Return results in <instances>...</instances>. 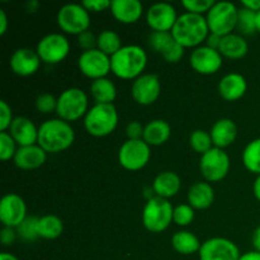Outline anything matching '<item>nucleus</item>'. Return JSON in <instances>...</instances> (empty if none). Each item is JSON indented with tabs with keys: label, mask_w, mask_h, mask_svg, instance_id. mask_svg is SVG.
<instances>
[{
	"label": "nucleus",
	"mask_w": 260,
	"mask_h": 260,
	"mask_svg": "<svg viewBox=\"0 0 260 260\" xmlns=\"http://www.w3.org/2000/svg\"><path fill=\"white\" fill-rule=\"evenodd\" d=\"M75 140V132L69 122L60 118L48 119L38 128V141L46 152H61L68 150Z\"/></svg>",
	"instance_id": "nucleus-1"
},
{
	"label": "nucleus",
	"mask_w": 260,
	"mask_h": 260,
	"mask_svg": "<svg viewBox=\"0 0 260 260\" xmlns=\"http://www.w3.org/2000/svg\"><path fill=\"white\" fill-rule=\"evenodd\" d=\"M173 38L183 47L197 48L210 35L207 19L203 15L183 13L179 15L172 29Z\"/></svg>",
	"instance_id": "nucleus-2"
},
{
	"label": "nucleus",
	"mask_w": 260,
	"mask_h": 260,
	"mask_svg": "<svg viewBox=\"0 0 260 260\" xmlns=\"http://www.w3.org/2000/svg\"><path fill=\"white\" fill-rule=\"evenodd\" d=\"M112 73L117 78L132 80L142 75L147 65V55L142 47L137 45L123 46L111 57Z\"/></svg>",
	"instance_id": "nucleus-3"
},
{
	"label": "nucleus",
	"mask_w": 260,
	"mask_h": 260,
	"mask_svg": "<svg viewBox=\"0 0 260 260\" xmlns=\"http://www.w3.org/2000/svg\"><path fill=\"white\" fill-rule=\"evenodd\" d=\"M118 112L113 104H94L84 117L86 132L94 137H106L116 129Z\"/></svg>",
	"instance_id": "nucleus-4"
},
{
	"label": "nucleus",
	"mask_w": 260,
	"mask_h": 260,
	"mask_svg": "<svg viewBox=\"0 0 260 260\" xmlns=\"http://www.w3.org/2000/svg\"><path fill=\"white\" fill-rule=\"evenodd\" d=\"M173 212L174 208L169 201L155 196L145 205L142 211V223L150 233H162L172 223Z\"/></svg>",
	"instance_id": "nucleus-5"
},
{
	"label": "nucleus",
	"mask_w": 260,
	"mask_h": 260,
	"mask_svg": "<svg viewBox=\"0 0 260 260\" xmlns=\"http://www.w3.org/2000/svg\"><path fill=\"white\" fill-rule=\"evenodd\" d=\"M88 111V95L81 89L69 88L57 98L56 113L62 121H78L81 117H85Z\"/></svg>",
	"instance_id": "nucleus-6"
},
{
	"label": "nucleus",
	"mask_w": 260,
	"mask_h": 260,
	"mask_svg": "<svg viewBox=\"0 0 260 260\" xmlns=\"http://www.w3.org/2000/svg\"><path fill=\"white\" fill-rule=\"evenodd\" d=\"M239 9L231 2H218L207 13V24L211 33L228 36L233 33L238 25Z\"/></svg>",
	"instance_id": "nucleus-7"
},
{
	"label": "nucleus",
	"mask_w": 260,
	"mask_h": 260,
	"mask_svg": "<svg viewBox=\"0 0 260 260\" xmlns=\"http://www.w3.org/2000/svg\"><path fill=\"white\" fill-rule=\"evenodd\" d=\"M58 27L68 35L79 36L89 30L90 27V14L81 4H66L58 10Z\"/></svg>",
	"instance_id": "nucleus-8"
},
{
	"label": "nucleus",
	"mask_w": 260,
	"mask_h": 260,
	"mask_svg": "<svg viewBox=\"0 0 260 260\" xmlns=\"http://www.w3.org/2000/svg\"><path fill=\"white\" fill-rule=\"evenodd\" d=\"M151 156L150 146L144 140H127L118 151V161L129 172H137L145 168Z\"/></svg>",
	"instance_id": "nucleus-9"
},
{
	"label": "nucleus",
	"mask_w": 260,
	"mask_h": 260,
	"mask_svg": "<svg viewBox=\"0 0 260 260\" xmlns=\"http://www.w3.org/2000/svg\"><path fill=\"white\" fill-rule=\"evenodd\" d=\"M36 51H37L41 61L50 63V65H55L68 57L69 52H70V42L61 33H50L41 38Z\"/></svg>",
	"instance_id": "nucleus-10"
},
{
	"label": "nucleus",
	"mask_w": 260,
	"mask_h": 260,
	"mask_svg": "<svg viewBox=\"0 0 260 260\" xmlns=\"http://www.w3.org/2000/svg\"><path fill=\"white\" fill-rule=\"evenodd\" d=\"M200 169L207 182H220L229 174L230 157L222 149L212 147L201 157Z\"/></svg>",
	"instance_id": "nucleus-11"
},
{
	"label": "nucleus",
	"mask_w": 260,
	"mask_h": 260,
	"mask_svg": "<svg viewBox=\"0 0 260 260\" xmlns=\"http://www.w3.org/2000/svg\"><path fill=\"white\" fill-rule=\"evenodd\" d=\"M79 70L93 80L106 78L112 71L111 57L98 48L84 51L78 60Z\"/></svg>",
	"instance_id": "nucleus-12"
},
{
	"label": "nucleus",
	"mask_w": 260,
	"mask_h": 260,
	"mask_svg": "<svg viewBox=\"0 0 260 260\" xmlns=\"http://www.w3.org/2000/svg\"><path fill=\"white\" fill-rule=\"evenodd\" d=\"M200 260H239L240 251L234 241L225 238H212L201 246Z\"/></svg>",
	"instance_id": "nucleus-13"
},
{
	"label": "nucleus",
	"mask_w": 260,
	"mask_h": 260,
	"mask_svg": "<svg viewBox=\"0 0 260 260\" xmlns=\"http://www.w3.org/2000/svg\"><path fill=\"white\" fill-rule=\"evenodd\" d=\"M27 217L24 200L15 193H8L0 202V221L5 228L17 229Z\"/></svg>",
	"instance_id": "nucleus-14"
},
{
	"label": "nucleus",
	"mask_w": 260,
	"mask_h": 260,
	"mask_svg": "<svg viewBox=\"0 0 260 260\" xmlns=\"http://www.w3.org/2000/svg\"><path fill=\"white\" fill-rule=\"evenodd\" d=\"M222 55L220 51L206 46H200L194 48L190 53L189 63L193 70L202 75H211L215 74L222 68Z\"/></svg>",
	"instance_id": "nucleus-15"
},
{
	"label": "nucleus",
	"mask_w": 260,
	"mask_h": 260,
	"mask_svg": "<svg viewBox=\"0 0 260 260\" xmlns=\"http://www.w3.org/2000/svg\"><path fill=\"white\" fill-rule=\"evenodd\" d=\"M161 93V84L155 74H142L134 81L131 88L132 98L141 106L155 103Z\"/></svg>",
	"instance_id": "nucleus-16"
},
{
	"label": "nucleus",
	"mask_w": 260,
	"mask_h": 260,
	"mask_svg": "<svg viewBox=\"0 0 260 260\" xmlns=\"http://www.w3.org/2000/svg\"><path fill=\"white\" fill-rule=\"evenodd\" d=\"M177 19V10L169 3L152 4L146 12V22L154 32H172Z\"/></svg>",
	"instance_id": "nucleus-17"
},
{
	"label": "nucleus",
	"mask_w": 260,
	"mask_h": 260,
	"mask_svg": "<svg viewBox=\"0 0 260 260\" xmlns=\"http://www.w3.org/2000/svg\"><path fill=\"white\" fill-rule=\"evenodd\" d=\"M41 66V58L37 51L32 48H18L10 57V69L19 76H30L38 71Z\"/></svg>",
	"instance_id": "nucleus-18"
},
{
	"label": "nucleus",
	"mask_w": 260,
	"mask_h": 260,
	"mask_svg": "<svg viewBox=\"0 0 260 260\" xmlns=\"http://www.w3.org/2000/svg\"><path fill=\"white\" fill-rule=\"evenodd\" d=\"M9 134L19 147L36 145L38 141V128L27 117H17L13 119Z\"/></svg>",
	"instance_id": "nucleus-19"
},
{
	"label": "nucleus",
	"mask_w": 260,
	"mask_h": 260,
	"mask_svg": "<svg viewBox=\"0 0 260 260\" xmlns=\"http://www.w3.org/2000/svg\"><path fill=\"white\" fill-rule=\"evenodd\" d=\"M47 159V152L40 145L23 146L17 150L14 155L15 167L23 170H33L42 167Z\"/></svg>",
	"instance_id": "nucleus-20"
},
{
	"label": "nucleus",
	"mask_w": 260,
	"mask_h": 260,
	"mask_svg": "<svg viewBox=\"0 0 260 260\" xmlns=\"http://www.w3.org/2000/svg\"><path fill=\"white\" fill-rule=\"evenodd\" d=\"M248 84L241 74L231 73L223 76L218 83V93L225 101L235 102L243 98L246 93Z\"/></svg>",
	"instance_id": "nucleus-21"
},
{
	"label": "nucleus",
	"mask_w": 260,
	"mask_h": 260,
	"mask_svg": "<svg viewBox=\"0 0 260 260\" xmlns=\"http://www.w3.org/2000/svg\"><path fill=\"white\" fill-rule=\"evenodd\" d=\"M111 12L118 22L132 24L141 18L144 7L140 0H113Z\"/></svg>",
	"instance_id": "nucleus-22"
},
{
	"label": "nucleus",
	"mask_w": 260,
	"mask_h": 260,
	"mask_svg": "<svg viewBox=\"0 0 260 260\" xmlns=\"http://www.w3.org/2000/svg\"><path fill=\"white\" fill-rule=\"evenodd\" d=\"M211 139H212L213 147L217 149H225L234 144L238 136V127L235 122L230 118L218 119L212 126L210 131Z\"/></svg>",
	"instance_id": "nucleus-23"
},
{
	"label": "nucleus",
	"mask_w": 260,
	"mask_h": 260,
	"mask_svg": "<svg viewBox=\"0 0 260 260\" xmlns=\"http://www.w3.org/2000/svg\"><path fill=\"white\" fill-rule=\"evenodd\" d=\"M180 185H182V182L177 173L162 172L155 178L154 183H152V189L157 197L169 200L178 194V192L180 190Z\"/></svg>",
	"instance_id": "nucleus-24"
},
{
	"label": "nucleus",
	"mask_w": 260,
	"mask_h": 260,
	"mask_svg": "<svg viewBox=\"0 0 260 260\" xmlns=\"http://www.w3.org/2000/svg\"><path fill=\"white\" fill-rule=\"evenodd\" d=\"M215 200V190L210 183L197 182L188 190V205L194 210H206L211 207Z\"/></svg>",
	"instance_id": "nucleus-25"
},
{
	"label": "nucleus",
	"mask_w": 260,
	"mask_h": 260,
	"mask_svg": "<svg viewBox=\"0 0 260 260\" xmlns=\"http://www.w3.org/2000/svg\"><path fill=\"white\" fill-rule=\"evenodd\" d=\"M218 51H220L223 57L231 58V60H239V58H243L248 53L249 46L248 42L244 40L243 36L231 33V35L223 36L221 38Z\"/></svg>",
	"instance_id": "nucleus-26"
},
{
	"label": "nucleus",
	"mask_w": 260,
	"mask_h": 260,
	"mask_svg": "<svg viewBox=\"0 0 260 260\" xmlns=\"http://www.w3.org/2000/svg\"><path fill=\"white\" fill-rule=\"evenodd\" d=\"M172 127L164 119H154L145 126L144 141L149 146H160L170 139Z\"/></svg>",
	"instance_id": "nucleus-27"
},
{
	"label": "nucleus",
	"mask_w": 260,
	"mask_h": 260,
	"mask_svg": "<svg viewBox=\"0 0 260 260\" xmlns=\"http://www.w3.org/2000/svg\"><path fill=\"white\" fill-rule=\"evenodd\" d=\"M172 245L177 253L183 255H190L200 251L202 244L200 243L197 236L187 230L178 231L172 238Z\"/></svg>",
	"instance_id": "nucleus-28"
},
{
	"label": "nucleus",
	"mask_w": 260,
	"mask_h": 260,
	"mask_svg": "<svg viewBox=\"0 0 260 260\" xmlns=\"http://www.w3.org/2000/svg\"><path fill=\"white\" fill-rule=\"evenodd\" d=\"M91 96L96 104H113L117 96V89L113 81L109 80L107 78L98 79V80H93L90 85Z\"/></svg>",
	"instance_id": "nucleus-29"
},
{
	"label": "nucleus",
	"mask_w": 260,
	"mask_h": 260,
	"mask_svg": "<svg viewBox=\"0 0 260 260\" xmlns=\"http://www.w3.org/2000/svg\"><path fill=\"white\" fill-rule=\"evenodd\" d=\"M63 231V223L56 215H46L38 221V235L46 240H55L60 238Z\"/></svg>",
	"instance_id": "nucleus-30"
},
{
	"label": "nucleus",
	"mask_w": 260,
	"mask_h": 260,
	"mask_svg": "<svg viewBox=\"0 0 260 260\" xmlns=\"http://www.w3.org/2000/svg\"><path fill=\"white\" fill-rule=\"evenodd\" d=\"M122 47H123L122 40L116 32L111 29H106L99 33L96 48L101 50L103 53H106V55H108L109 57H112L114 53L118 52Z\"/></svg>",
	"instance_id": "nucleus-31"
},
{
	"label": "nucleus",
	"mask_w": 260,
	"mask_h": 260,
	"mask_svg": "<svg viewBox=\"0 0 260 260\" xmlns=\"http://www.w3.org/2000/svg\"><path fill=\"white\" fill-rule=\"evenodd\" d=\"M244 167L250 173L260 175V139L249 142L243 151Z\"/></svg>",
	"instance_id": "nucleus-32"
},
{
	"label": "nucleus",
	"mask_w": 260,
	"mask_h": 260,
	"mask_svg": "<svg viewBox=\"0 0 260 260\" xmlns=\"http://www.w3.org/2000/svg\"><path fill=\"white\" fill-rule=\"evenodd\" d=\"M189 145L196 152L200 154H206L210 151L213 147L212 139H211L210 132L205 131V129H196L190 134L189 136Z\"/></svg>",
	"instance_id": "nucleus-33"
},
{
	"label": "nucleus",
	"mask_w": 260,
	"mask_h": 260,
	"mask_svg": "<svg viewBox=\"0 0 260 260\" xmlns=\"http://www.w3.org/2000/svg\"><path fill=\"white\" fill-rule=\"evenodd\" d=\"M236 28L243 35H253L256 32V13L244 7L239 9Z\"/></svg>",
	"instance_id": "nucleus-34"
},
{
	"label": "nucleus",
	"mask_w": 260,
	"mask_h": 260,
	"mask_svg": "<svg viewBox=\"0 0 260 260\" xmlns=\"http://www.w3.org/2000/svg\"><path fill=\"white\" fill-rule=\"evenodd\" d=\"M38 221H40V218L36 217V216H27L25 220L15 229L17 234L23 240L35 241L36 239L40 238V235H38Z\"/></svg>",
	"instance_id": "nucleus-35"
},
{
	"label": "nucleus",
	"mask_w": 260,
	"mask_h": 260,
	"mask_svg": "<svg viewBox=\"0 0 260 260\" xmlns=\"http://www.w3.org/2000/svg\"><path fill=\"white\" fill-rule=\"evenodd\" d=\"M194 220V208L190 205H179L174 208L173 212V221L177 223L178 226L190 225Z\"/></svg>",
	"instance_id": "nucleus-36"
},
{
	"label": "nucleus",
	"mask_w": 260,
	"mask_h": 260,
	"mask_svg": "<svg viewBox=\"0 0 260 260\" xmlns=\"http://www.w3.org/2000/svg\"><path fill=\"white\" fill-rule=\"evenodd\" d=\"M17 142L14 141L9 132H0V159L3 161L14 159L18 149H15Z\"/></svg>",
	"instance_id": "nucleus-37"
},
{
	"label": "nucleus",
	"mask_w": 260,
	"mask_h": 260,
	"mask_svg": "<svg viewBox=\"0 0 260 260\" xmlns=\"http://www.w3.org/2000/svg\"><path fill=\"white\" fill-rule=\"evenodd\" d=\"M173 40L172 32H152L149 36V45L155 52L161 53Z\"/></svg>",
	"instance_id": "nucleus-38"
},
{
	"label": "nucleus",
	"mask_w": 260,
	"mask_h": 260,
	"mask_svg": "<svg viewBox=\"0 0 260 260\" xmlns=\"http://www.w3.org/2000/svg\"><path fill=\"white\" fill-rule=\"evenodd\" d=\"M216 4L215 0H183L182 5L188 13L203 15L210 12L211 8Z\"/></svg>",
	"instance_id": "nucleus-39"
},
{
	"label": "nucleus",
	"mask_w": 260,
	"mask_h": 260,
	"mask_svg": "<svg viewBox=\"0 0 260 260\" xmlns=\"http://www.w3.org/2000/svg\"><path fill=\"white\" fill-rule=\"evenodd\" d=\"M57 108V99L50 93H43L40 94L36 99V109H37L40 113L48 114L51 112L55 111Z\"/></svg>",
	"instance_id": "nucleus-40"
},
{
	"label": "nucleus",
	"mask_w": 260,
	"mask_h": 260,
	"mask_svg": "<svg viewBox=\"0 0 260 260\" xmlns=\"http://www.w3.org/2000/svg\"><path fill=\"white\" fill-rule=\"evenodd\" d=\"M161 55L162 57L165 58V61H168V62H179V61L182 60L183 55H184V47H183L182 45H179L175 40H173L172 42L168 45V47L162 51Z\"/></svg>",
	"instance_id": "nucleus-41"
},
{
	"label": "nucleus",
	"mask_w": 260,
	"mask_h": 260,
	"mask_svg": "<svg viewBox=\"0 0 260 260\" xmlns=\"http://www.w3.org/2000/svg\"><path fill=\"white\" fill-rule=\"evenodd\" d=\"M13 122L12 108L5 101H0V131L7 132Z\"/></svg>",
	"instance_id": "nucleus-42"
},
{
	"label": "nucleus",
	"mask_w": 260,
	"mask_h": 260,
	"mask_svg": "<svg viewBox=\"0 0 260 260\" xmlns=\"http://www.w3.org/2000/svg\"><path fill=\"white\" fill-rule=\"evenodd\" d=\"M78 43L84 51L94 50V48H96L98 37H95L94 33L90 32V30H86V32L81 33V35L78 36Z\"/></svg>",
	"instance_id": "nucleus-43"
},
{
	"label": "nucleus",
	"mask_w": 260,
	"mask_h": 260,
	"mask_svg": "<svg viewBox=\"0 0 260 260\" xmlns=\"http://www.w3.org/2000/svg\"><path fill=\"white\" fill-rule=\"evenodd\" d=\"M145 127L139 121H132L127 124L126 134L128 140H144Z\"/></svg>",
	"instance_id": "nucleus-44"
},
{
	"label": "nucleus",
	"mask_w": 260,
	"mask_h": 260,
	"mask_svg": "<svg viewBox=\"0 0 260 260\" xmlns=\"http://www.w3.org/2000/svg\"><path fill=\"white\" fill-rule=\"evenodd\" d=\"M81 5L88 12H103V10L111 8L112 2L109 0H84Z\"/></svg>",
	"instance_id": "nucleus-45"
},
{
	"label": "nucleus",
	"mask_w": 260,
	"mask_h": 260,
	"mask_svg": "<svg viewBox=\"0 0 260 260\" xmlns=\"http://www.w3.org/2000/svg\"><path fill=\"white\" fill-rule=\"evenodd\" d=\"M17 230L12 228H3L2 229V233H0V240H2V244L4 246L8 245H12L13 243L17 239Z\"/></svg>",
	"instance_id": "nucleus-46"
},
{
	"label": "nucleus",
	"mask_w": 260,
	"mask_h": 260,
	"mask_svg": "<svg viewBox=\"0 0 260 260\" xmlns=\"http://www.w3.org/2000/svg\"><path fill=\"white\" fill-rule=\"evenodd\" d=\"M221 36L215 35V33H210L207 37V46L211 48H215V50H218L221 43Z\"/></svg>",
	"instance_id": "nucleus-47"
},
{
	"label": "nucleus",
	"mask_w": 260,
	"mask_h": 260,
	"mask_svg": "<svg viewBox=\"0 0 260 260\" xmlns=\"http://www.w3.org/2000/svg\"><path fill=\"white\" fill-rule=\"evenodd\" d=\"M241 4H243L244 8H248L253 12H260V0H243Z\"/></svg>",
	"instance_id": "nucleus-48"
},
{
	"label": "nucleus",
	"mask_w": 260,
	"mask_h": 260,
	"mask_svg": "<svg viewBox=\"0 0 260 260\" xmlns=\"http://www.w3.org/2000/svg\"><path fill=\"white\" fill-rule=\"evenodd\" d=\"M8 29V17L3 9H0V36L5 35Z\"/></svg>",
	"instance_id": "nucleus-49"
},
{
	"label": "nucleus",
	"mask_w": 260,
	"mask_h": 260,
	"mask_svg": "<svg viewBox=\"0 0 260 260\" xmlns=\"http://www.w3.org/2000/svg\"><path fill=\"white\" fill-rule=\"evenodd\" d=\"M239 260H260V253L259 251H248V253L243 254Z\"/></svg>",
	"instance_id": "nucleus-50"
},
{
	"label": "nucleus",
	"mask_w": 260,
	"mask_h": 260,
	"mask_svg": "<svg viewBox=\"0 0 260 260\" xmlns=\"http://www.w3.org/2000/svg\"><path fill=\"white\" fill-rule=\"evenodd\" d=\"M253 246L255 248V251L260 253V226L256 228V230L253 234Z\"/></svg>",
	"instance_id": "nucleus-51"
},
{
	"label": "nucleus",
	"mask_w": 260,
	"mask_h": 260,
	"mask_svg": "<svg viewBox=\"0 0 260 260\" xmlns=\"http://www.w3.org/2000/svg\"><path fill=\"white\" fill-rule=\"evenodd\" d=\"M253 192H254V196H255L256 200L260 201V175H258V178H256L255 182H254Z\"/></svg>",
	"instance_id": "nucleus-52"
},
{
	"label": "nucleus",
	"mask_w": 260,
	"mask_h": 260,
	"mask_svg": "<svg viewBox=\"0 0 260 260\" xmlns=\"http://www.w3.org/2000/svg\"><path fill=\"white\" fill-rule=\"evenodd\" d=\"M0 260H19V259L10 253H2L0 254Z\"/></svg>",
	"instance_id": "nucleus-53"
},
{
	"label": "nucleus",
	"mask_w": 260,
	"mask_h": 260,
	"mask_svg": "<svg viewBox=\"0 0 260 260\" xmlns=\"http://www.w3.org/2000/svg\"><path fill=\"white\" fill-rule=\"evenodd\" d=\"M27 8H28V12H36L38 8V2H29L27 4Z\"/></svg>",
	"instance_id": "nucleus-54"
},
{
	"label": "nucleus",
	"mask_w": 260,
	"mask_h": 260,
	"mask_svg": "<svg viewBox=\"0 0 260 260\" xmlns=\"http://www.w3.org/2000/svg\"><path fill=\"white\" fill-rule=\"evenodd\" d=\"M256 30L260 32V12L256 13Z\"/></svg>",
	"instance_id": "nucleus-55"
}]
</instances>
